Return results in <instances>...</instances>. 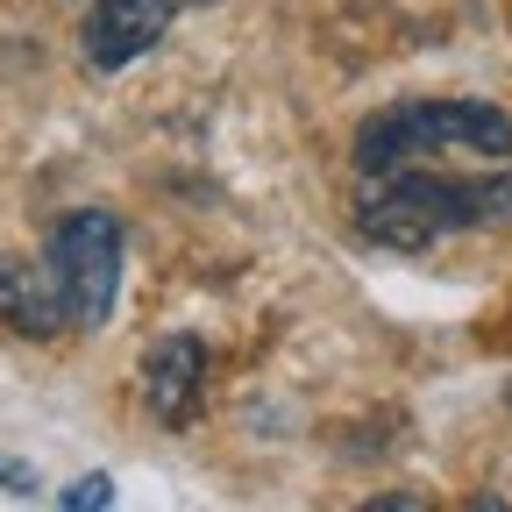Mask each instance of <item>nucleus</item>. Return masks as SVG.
I'll return each instance as SVG.
<instances>
[{"mask_svg": "<svg viewBox=\"0 0 512 512\" xmlns=\"http://www.w3.org/2000/svg\"><path fill=\"white\" fill-rule=\"evenodd\" d=\"M356 228L384 249H434L441 235L512 228V171H484V178H448L434 164L377 171L356 192Z\"/></svg>", "mask_w": 512, "mask_h": 512, "instance_id": "1", "label": "nucleus"}, {"mask_svg": "<svg viewBox=\"0 0 512 512\" xmlns=\"http://www.w3.org/2000/svg\"><path fill=\"white\" fill-rule=\"evenodd\" d=\"M448 150L463 157H512V114L491 100H399L356 128V171H406V164H434Z\"/></svg>", "mask_w": 512, "mask_h": 512, "instance_id": "2", "label": "nucleus"}, {"mask_svg": "<svg viewBox=\"0 0 512 512\" xmlns=\"http://www.w3.org/2000/svg\"><path fill=\"white\" fill-rule=\"evenodd\" d=\"M50 271L64 292V313L72 328H107L114 299H121V221L107 207H79L50 228Z\"/></svg>", "mask_w": 512, "mask_h": 512, "instance_id": "3", "label": "nucleus"}, {"mask_svg": "<svg viewBox=\"0 0 512 512\" xmlns=\"http://www.w3.org/2000/svg\"><path fill=\"white\" fill-rule=\"evenodd\" d=\"M178 15V0H93L86 8V29H79V50L93 72H121V64H136L143 50L164 43Z\"/></svg>", "mask_w": 512, "mask_h": 512, "instance_id": "4", "label": "nucleus"}, {"mask_svg": "<svg viewBox=\"0 0 512 512\" xmlns=\"http://www.w3.org/2000/svg\"><path fill=\"white\" fill-rule=\"evenodd\" d=\"M207 399V342L200 335H157L143 349V406L164 427H192Z\"/></svg>", "mask_w": 512, "mask_h": 512, "instance_id": "5", "label": "nucleus"}, {"mask_svg": "<svg viewBox=\"0 0 512 512\" xmlns=\"http://www.w3.org/2000/svg\"><path fill=\"white\" fill-rule=\"evenodd\" d=\"M0 328L36 335V342H50L57 328H72V313H64V292H57L50 256L36 264V256L0 249Z\"/></svg>", "mask_w": 512, "mask_h": 512, "instance_id": "6", "label": "nucleus"}, {"mask_svg": "<svg viewBox=\"0 0 512 512\" xmlns=\"http://www.w3.org/2000/svg\"><path fill=\"white\" fill-rule=\"evenodd\" d=\"M107 498H114V484H107V477H79V484H64V491H57V505H64V512H86V505H107Z\"/></svg>", "mask_w": 512, "mask_h": 512, "instance_id": "7", "label": "nucleus"}, {"mask_svg": "<svg viewBox=\"0 0 512 512\" xmlns=\"http://www.w3.org/2000/svg\"><path fill=\"white\" fill-rule=\"evenodd\" d=\"M0 491H15V498H29V491H36V477H29L22 463H8V456H0Z\"/></svg>", "mask_w": 512, "mask_h": 512, "instance_id": "8", "label": "nucleus"}, {"mask_svg": "<svg viewBox=\"0 0 512 512\" xmlns=\"http://www.w3.org/2000/svg\"><path fill=\"white\" fill-rule=\"evenodd\" d=\"M413 505H420L413 491H384V498H370V512H413Z\"/></svg>", "mask_w": 512, "mask_h": 512, "instance_id": "9", "label": "nucleus"}]
</instances>
